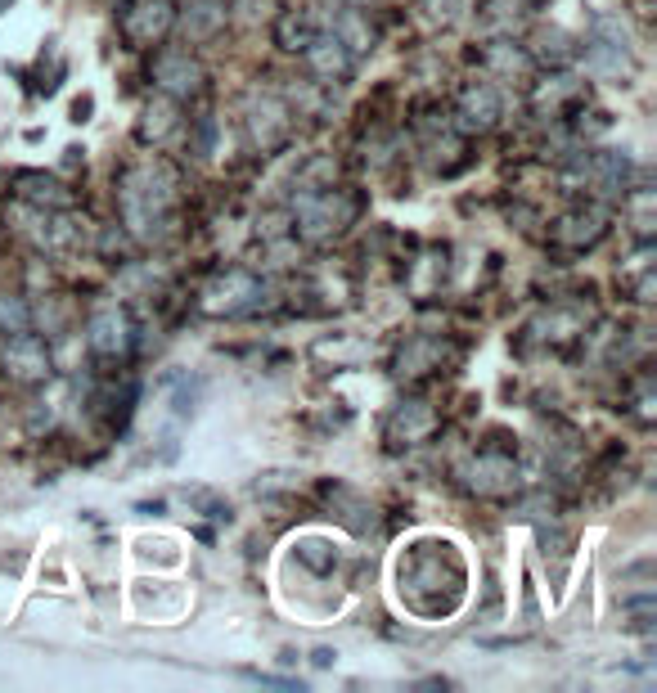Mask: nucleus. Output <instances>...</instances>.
Returning <instances> with one entry per match:
<instances>
[{
    "label": "nucleus",
    "mask_w": 657,
    "mask_h": 693,
    "mask_svg": "<svg viewBox=\"0 0 657 693\" xmlns=\"http://www.w3.org/2000/svg\"><path fill=\"white\" fill-rule=\"evenodd\" d=\"M401 594L423 617H441L455 608L464 594V563H459L455 545H446V540L414 545V554L401 563Z\"/></svg>",
    "instance_id": "nucleus-1"
},
{
    "label": "nucleus",
    "mask_w": 657,
    "mask_h": 693,
    "mask_svg": "<svg viewBox=\"0 0 657 693\" xmlns=\"http://www.w3.org/2000/svg\"><path fill=\"white\" fill-rule=\"evenodd\" d=\"M176 203V176L162 162H140L122 176V216L135 234H153L167 207Z\"/></svg>",
    "instance_id": "nucleus-2"
},
{
    "label": "nucleus",
    "mask_w": 657,
    "mask_h": 693,
    "mask_svg": "<svg viewBox=\"0 0 657 693\" xmlns=\"http://www.w3.org/2000/svg\"><path fill=\"white\" fill-rule=\"evenodd\" d=\"M351 216H356V198L347 189H306L297 198V225L306 239H333L351 225Z\"/></svg>",
    "instance_id": "nucleus-3"
},
{
    "label": "nucleus",
    "mask_w": 657,
    "mask_h": 693,
    "mask_svg": "<svg viewBox=\"0 0 657 693\" xmlns=\"http://www.w3.org/2000/svg\"><path fill=\"white\" fill-rule=\"evenodd\" d=\"M261 297H266V284L248 270H230L221 275L212 288L203 293V311L212 315H243V311H257Z\"/></svg>",
    "instance_id": "nucleus-4"
},
{
    "label": "nucleus",
    "mask_w": 657,
    "mask_h": 693,
    "mask_svg": "<svg viewBox=\"0 0 657 693\" xmlns=\"http://www.w3.org/2000/svg\"><path fill=\"white\" fill-rule=\"evenodd\" d=\"M585 54H590V63L599 72H621L630 63V36L626 27H621V18L612 14H599L594 18V32L590 41H585Z\"/></svg>",
    "instance_id": "nucleus-5"
},
{
    "label": "nucleus",
    "mask_w": 657,
    "mask_h": 693,
    "mask_svg": "<svg viewBox=\"0 0 657 693\" xmlns=\"http://www.w3.org/2000/svg\"><path fill=\"white\" fill-rule=\"evenodd\" d=\"M5 369H9L14 378H23V383L50 378V347H45V338H36V333L18 329L14 338H9V347H5Z\"/></svg>",
    "instance_id": "nucleus-6"
},
{
    "label": "nucleus",
    "mask_w": 657,
    "mask_h": 693,
    "mask_svg": "<svg viewBox=\"0 0 657 693\" xmlns=\"http://www.w3.org/2000/svg\"><path fill=\"white\" fill-rule=\"evenodd\" d=\"M153 77H158V86L167 90L171 99H189L198 86H203V68L189 59V50H162L158 59H153Z\"/></svg>",
    "instance_id": "nucleus-7"
},
{
    "label": "nucleus",
    "mask_w": 657,
    "mask_h": 693,
    "mask_svg": "<svg viewBox=\"0 0 657 693\" xmlns=\"http://www.w3.org/2000/svg\"><path fill=\"white\" fill-rule=\"evenodd\" d=\"M86 342L95 356H122V351L131 347V320H126L122 306H99V311L90 315Z\"/></svg>",
    "instance_id": "nucleus-8"
},
{
    "label": "nucleus",
    "mask_w": 657,
    "mask_h": 693,
    "mask_svg": "<svg viewBox=\"0 0 657 693\" xmlns=\"http://www.w3.org/2000/svg\"><path fill=\"white\" fill-rule=\"evenodd\" d=\"M432 428H437V410H432V405L401 401L392 410V419H387V441H392V446H419Z\"/></svg>",
    "instance_id": "nucleus-9"
},
{
    "label": "nucleus",
    "mask_w": 657,
    "mask_h": 693,
    "mask_svg": "<svg viewBox=\"0 0 657 693\" xmlns=\"http://www.w3.org/2000/svg\"><path fill=\"white\" fill-rule=\"evenodd\" d=\"M549 239H554L558 248H572V252L594 248V243L603 239V216L594 212V207H576V212L558 216L554 230H549Z\"/></svg>",
    "instance_id": "nucleus-10"
},
{
    "label": "nucleus",
    "mask_w": 657,
    "mask_h": 693,
    "mask_svg": "<svg viewBox=\"0 0 657 693\" xmlns=\"http://www.w3.org/2000/svg\"><path fill=\"white\" fill-rule=\"evenodd\" d=\"M302 54H306V63H311L315 77H324V81H338V77H347L351 72V50L333 32H315V41L306 45Z\"/></svg>",
    "instance_id": "nucleus-11"
},
{
    "label": "nucleus",
    "mask_w": 657,
    "mask_h": 693,
    "mask_svg": "<svg viewBox=\"0 0 657 693\" xmlns=\"http://www.w3.org/2000/svg\"><path fill=\"white\" fill-rule=\"evenodd\" d=\"M459 117H464V126L486 131V126L500 122V95L486 81H468L464 95H459Z\"/></svg>",
    "instance_id": "nucleus-12"
},
{
    "label": "nucleus",
    "mask_w": 657,
    "mask_h": 693,
    "mask_svg": "<svg viewBox=\"0 0 657 693\" xmlns=\"http://www.w3.org/2000/svg\"><path fill=\"white\" fill-rule=\"evenodd\" d=\"M513 477H518V468H513V459L504 455V450H482V455L473 459V486H477L482 495L509 491Z\"/></svg>",
    "instance_id": "nucleus-13"
},
{
    "label": "nucleus",
    "mask_w": 657,
    "mask_h": 693,
    "mask_svg": "<svg viewBox=\"0 0 657 693\" xmlns=\"http://www.w3.org/2000/svg\"><path fill=\"white\" fill-rule=\"evenodd\" d=\"M252 135H257L261 149H275V144L288 135V113L279 99H257V104H252Z\"/></svg>",
    "instance_id": "nucleus-14"
},
{
    "label": "nucleus",
    "mask_w": 657,
    "mask_h": 693,
    "mask_svg": "<svg viewBox=\"0 0 657 693\" xmlns=\"http://www.w3.org/2000/svg\"><path fill=\"white\" fill-rule=\"evenodd\" d=\"M441 360V342L437 338H410L401 347V356H396V374H428V369H437Z\"/></svg>",
    "instance_id": "nucleus-15"
},
{
    "label": "nucleus",
    "mask_w": 657,
    "mask_h": 693,
    "mask_svg": "<svg viewBox=\"0 0 657 693\" xmlns=\"http://www.w3.org/2000/svg\"><path fill=\"white\" fill-rule=\"evenodd\" d=\"M167 27H171V9L162 5V0H153V5L135 9V14L126 18V36H131V41H158Z\"/></svg>",
    "instance_id": "nucleus-16"
},
{
    "label": "nucleus",
    "mask_w": 657,
    "mask_h": 693,
    "mask_svg": "<svg viewBox=\"0 0 657 693\" xmlns=\"http://www.w3.org/2000/svg\"><path fill=\"white\" fill-rule=\"evenodd\" d=\"M333 36H338V41L347 45L351 54H360V50H369V45H374V27L365 23V14H360V9H342V14L333 18Z\"/></svg>",
    "instance_id": "nucleus-17"
},
{
    "label": "nucleus",
    "mask_w": 657,
    "mask_h": 693,
    "mask_svg": "<svg viewBox=\"0 0 657 693\" xmlns=\"http://www.w3.org/2000/svg\"><path fill=\"white\" fill-rule=\"evenodd\" d=\"M297 558H302L306 567H311V572H333V567H338V545H333V540H324V536H302L297 540Z\"/></svg>",
    "instance_id": "nucleus-18"
},
{
    "label": "nucleus",
    "mask_w": 657,
    "mask_h": 693,
    "mask_svg": "<svg viewBox=\"0 0 657 693\" xmlns=\"http://www.w3.org/2000/svg\"><path fill=\"white\" fill-rule=\"evenodd\" d=\"M315 32H320V27H315L306 14H284L275 27V41L284 45V50H306V45L315 41Z\"/></svg>",
    "instance_id": "nucleus-19"
},
{
    "label": "nucleus",
    "mask_w": 657,
    "mask_h": 693,
    "mask_svg": "<svg viewBox=\"0 0 657 693\" xmlns=\"http://www.w3.org/2000/svg\"><path fill=\"white\" fill-rule=\"evenodd\" d=\"M482 63L495 72H522L527 68V54L513 41H491V45H482Z\"/></svg>",
    "instance_id": "nucleus-20"
},
{
    "label": "nucleus",
    "mask_w": 657,
    "mask_h": 693,
    "mask_svg": "<svg viewBox=\"0 0 657 693\" xmlns=\"http://www.w3.org/2000/svg\"><path fill=\"white\" fill-rule=\"evenodd\" d=\"M221 23H225V5H221V0H198V5L185 14V27H189L194 36L216 32Z\"/></svg>",
    "instance_id": "nucleus-21"
},
{
    "label": "nucleus",
    "mask_w": 657,
    "mask_h": 693,
    "mask_svg": "<svg viewBox=\"0 0 657 693\" xmlns=\"http://www.w3.org/2000/svg\"><path fill=\"white\" fill-rule=\"evenodd\" d=\"M18 185H23V198H32V203H68V194H59V185L54 180H45V176H32V171H23L18 176Z\"/></svg>",
    "instance_id": "nucleus-22"
},
{
    "label": "nucleus",
    "mask_w": 657,
    "mask_h": 693,
    "mask_svg": "<svg viewBox=\"0 0 657 693\" xmlns=\"http://www.w3.org/2000/svg\"><path fill=\"white\" fill-rule=\"evenodd\" d=\"M171 126H176V117H171V99H162L158 108L149 104V113H144V126H140V135H144V140H149V135H153V140H158V135H167Z\"/></svg>",
    "instance_id": "nucleus-23"
},
{
    "label": "nucleus",
    "mask_w": 657,
    "mask_h": 693,
    "mask_svg": "<svg viewBox=\"0 0 657 693\" xmlns=\"http://www.w3.org/2000/svg\"><path fill=\"white\" fill-rule=\"evenodd\" d=\"M0 329H9V333L27 329V306L18 297H0Z\"/></svg>",
    "instance_id": "nucleus-24"
},
{
    "label": "nucleus",
    "mask_w": 657,
    "mask_h": 693,
    "mask_svg": "<svg viewBox=\"0 0 657 693\" xmlns=\"http://www.w3.org/2000/svg\"><path fill=\"white\" fill-rule=\"evenodd\" d=\"M338 653H329V648H315V666H329Z\"/></svg>",
    "instance_id": "nucleus-25"
},
{
    "label": "nucleus",
    "mask_w": 657,
    "mask_h": 693,
    "mask_svg": "<svg viewBox=\"0 0 657 693\" xmlns=\"http://www.w3.org/2000/svg\"><path fill=\"white\" fill-rule=\"evenodd\" d=\"M5 5H9V0H0V9H5Z\"/></svg>",
    "instance_id": "nucleus-26"
}]
</instances>
